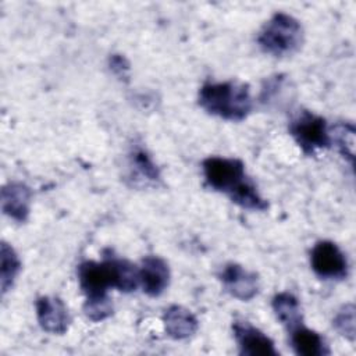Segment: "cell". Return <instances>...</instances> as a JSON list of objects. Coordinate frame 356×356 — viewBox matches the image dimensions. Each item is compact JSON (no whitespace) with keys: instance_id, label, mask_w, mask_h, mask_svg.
Here are the masks:
<instances>
[{"instance_id":"6da1fadb","label":"cell","mask_w":356,"mask_h":356,"mask_svg":"<svg viewBox=\"0 0 356 356\" xmlns=\"http://www.w3.org/2000/svg\"><path fill=\"white\" fill-rule=\"evenodd\" d=\"M202 170L206 185L225 193L243 209L263 211L268 203L260 196L256 185L245 172V164L238 159L211 156L203 160Z\"/></svg>"},{"instance_id":"7a4b0ae2","label":"cell","mask_w":356,"mask_h":356,"mask_svg":"<svg viewBox=\"0 0 356 356\" xmlns=\"http://www.w3.org/2000/svg\"><path fill=\"white\" fill-rule=\"evenodd\" d=\"M199 106L206 113L222 120L242 121L250 114L253 102L245 83L236 81L207 82L199 90Z\"/></svg>"},{"instance_id":"3957f363","label":"cell","mask_w":356,"mask_h":356,"mask_svg":"<svg viewBox=\"0 0 356 356\" xmlns=\"http://www.w3.org/2000/svg\"><path fill=\"white\" fill-rule=\"evenodd\" d=\"M257 43L264 53L275 57L289 56L302 46L303 28L295 17L286 13H275L261 28Z\"/></svg>"},{"instance_id":"277c9868","label":"cell","mask_w":356,"mask_h":356,"mask_svg":"<svg viewBox=\"0 0 356 356\" xmlns=\"http://www.w3.org/2000/svg\"><path fill=\"white\" fill-rule=\"evenodd\" d=\"M289 134L305 154H314L317 150L327 149L331 145L327 121L309 110L300 111L289 122Z\"/></svg>"},{"instance_id":"5b68a950","label":"cell","mask_w":356,"mask_h":356,"mask_svg":"<svg viewBox=\"0 0 356 356\" xmlns=\"http://www.w3.org/2000/svg\"><path fill=\"white\" fill-rule=\"evenodd\" d=\"M78 281L86 299L108 296V288L117 284L114 256H104L102 263L86 260L78 267Z\"/></svg>"},{"instance_id":"8992f818","label":"cell","mask_w":356,"mask_h":356,"mask_svg":"<svg viewBox=\"0 0 356 356\" xmlns=\"http://www.w3.org/2000/svg\"><path fill=\"white\" fill-rule=\"evenodd\" d=\"M313 271L324 280H343L348 277V261L343 252L331 241L317 242L310 252Z\"/></svg>"},{"instance_id":"52a82bcc","label":"cell","mask_w":356,"mask_h":356,"mask_svg":"<svg viewBox=\"0 0 356 356\" xmlns=\"http://www.w3.org/2000/svg\"><path fill=\"white\" fill-rule=\"evenodd\" d=\"M218 277L225 291L239 300H250L259 293L257 274L236 263L225 264Z\"/></svg>"},{"instance_id":"ba28073f","label":"cell","mask_w":356,"mask_h":356,"mask_svg":"<svg viewBox=\"0 0 356 356\" xmlns=\"http://www.w3.org/2000/svg\"><path fill=\"white\" fill-rule=\"evenodd\" d=\"M235 341L241 355L246 356H278L274 342L263 331L246 321H235L232 325Z\"/></svg>"},{"instance_id":"9c48e42d","label":"cell","mask_w":356,"mask_h":356,"mask_svg":"<svg viewBox=\"0 0 356 356\" xmlns=\"http://www.w3.org/2000/svg\"><path fill=\"white\" fill-rule=\"evenodd\" d=\"M36 317L39 325L50 334H64L70 325V313L60 298L40 296L36 300Z\"/></svg>"},{"instance_id":"30bf717a","label":"cell","mask_w":356,"mask_h":356,"mask_svg":"<svg viewBox=\"0 0 356 356\" xmlns=\"http://www.w3.org/2000/svg\"><path fill=\"white\" fill-rule=\"evenodd\" d=\"M170 284L168 264L159 256H146L139 267V285L149 296H160Z\"/></svg>"},{"instance_id":"8fae6325","label":"cell","mask_w":356,"mask_h":356,"mask_svg":"<svg viewBox=\"0 0 356 356\" xmlns=\"http://www.w3.org/2000/svg\"><path fill=\"white\" fill-rule=\"evenodd\" d=\"M31 189L22 182H10L1 189V210L10 218L24 222L29 216Z\"/></svg>"},{"instance_id":"7c38bea8","label":"cell","mask_w":356,"mask_h":356,"mask_svg":"<svg viewBox=\"0 0 356 356\" xmlns=\"http://www.w3.org/2000/svg\"><path fill=\"white\" fill-rule=\"evenodd\" d=\"M163 323L168 337L174 339H186L197 331V318L195 314L178 305L170 306L163 316Z\"/></svg>"},{"instance_id":"4fadbf2b","label":"cell","mask_w":356,"mask_h":356,"mask_svg":"<svg viewBox=\"0 0 356 356\" xmlns=\"http://www.w3.org/2000/svg\"><path fill=\"white\" fill-rule=\"evenodd\" d=\"M291 345L299 356H324L330 353L324 338L303 324L291 330Z\"/></svg>"},{"instance_id":"5bb4252c","label":"cell","mask_w":356,"mask_h":356,"mask_svg":"<svg viewBox=\"0 0 356 356\" xmlns=\"http://www.w3.org/2000/svg\"><path fill=\"white\" fill-rule=\"evenodd\" d=\"M273 310L278 321L288 330H293L302 323V310L299 300L289 292H280L273 298Z\"/></svg>"},{"instance_id":"9a60e30c","label":"cell","mask_w":356,"mask_h":356,"mask_svg":"<svg viewBox=\"0 0 356 356\" xmlns=\"http://www.w3.org/2000/svg\"><path fill=\"white\" fill-rule=\"evenodd\" d=\"M129 167L135 181H142L145 185L157 184V181H160V171L157 165L142 147H135L129 153Z\"/></svg>"},{"instance_id":"2e32d148","label":"cell","mask_w":356,"mask_h":356,"mask_svg":"<svg viewBox=\"0 0 356 356\" xmlns=\"http://www.w3.org/2000/svg\"><path fill=\"white\" fill-rule=\"evenodd\" d=\"M0 259H1L0 285H1V293H6L13 286V284L21 270V261H19V257L17 256L15 250L6 242H1Z\"/></svg>"},{"instance_id":"e0dca14e","label":"cell","mask_w":356,"mask_h":356,"mask_svg":"<svg viewBox=\"0 0 356 356\" xmlns=\"http://www.w3.org/2000/svg\"><path fill=\"white\" fill-rule=\"evenodd\" d=\"M331 143L334 142L339 153L353 164L355 160V125L352 122H338L330 128Z\"/></svg>"},{"instance_id":"ac0fdd59","label":"cell","mask_w":356,"mask_h":356,"mask_svg":"<svg viewBox=\"0 0 356 356\" xmlns=\"http://www.w3.org/2000/svg\"><path fill=\"white\" fill-rule=\"evenodd\" d=\"M355 321H356L355 306H353V303H348L337 312V314L332 320V325L342 337L348 338L349 341H353L356 337V323Z\"/></svg>"},{"instance_id":"d6986e66","label":"cell","mask_w":356,"mask_h":356,"mask_svg":"<svg viewBox=\"0 0 356 356\" xmlns=\"http://www.w3.org/2000/svg\"><path fill=\"white\" fill-rule=\"evenodd\" d=\"M83 312L86 317L92 321H102L111 316L113 303L108 296L86 299L83 303Z\"/></svg>"},{"instance_id":"ffe728a7","label":"cell","mask_w":356,"mask_h":356,"mask_svg":"<svg viewBox=\"0 0 356 356\" xmlns=\"http://www.w3.org/2000/svg\"><path fill=\"white\" fill-rule=\"evenodd\" d=\"M110 68H111L113 72H115L117 75L125 76L127 71L129 70V65H128L127 60H125L122 56L114 54V56L110 58Z\"/></svg>"}]
</instances>
